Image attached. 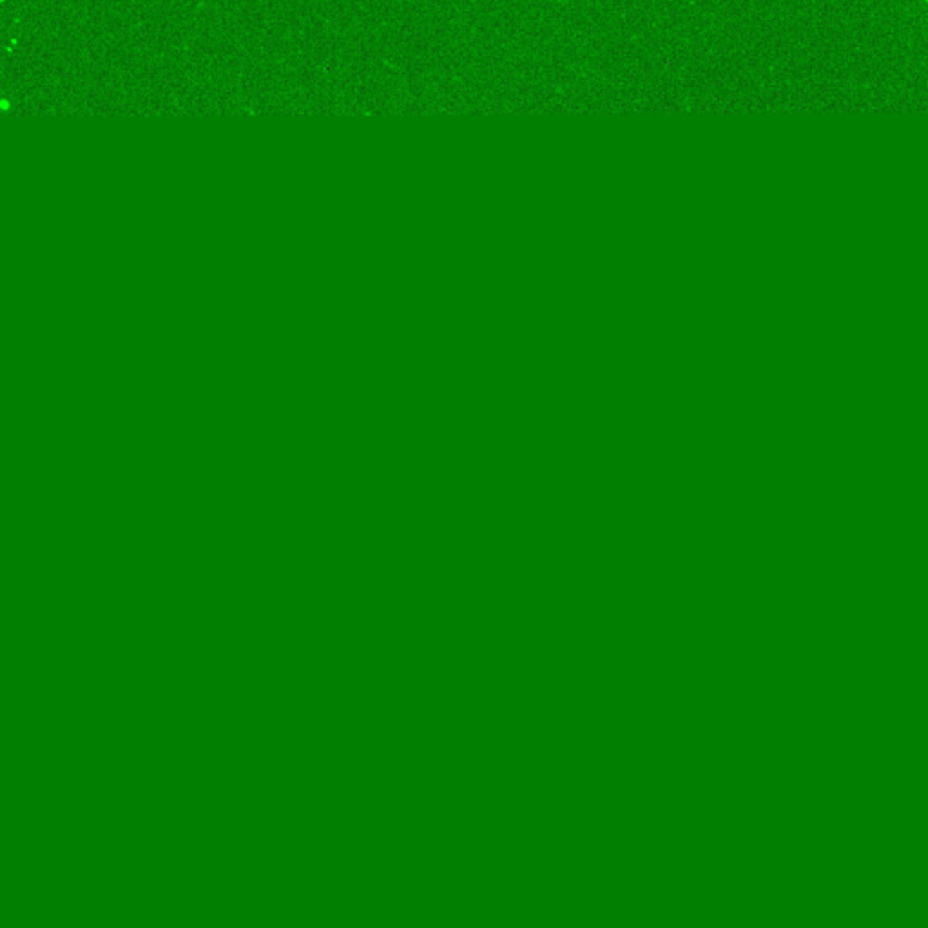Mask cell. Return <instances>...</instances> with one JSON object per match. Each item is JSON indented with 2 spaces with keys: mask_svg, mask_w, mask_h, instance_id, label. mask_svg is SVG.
Segmentation results:
<instances>
[{
  "mask_svg": "<svg viewBox=\"0 0 928 928\" xmlns=\"http://www.w3.org/2000/svg\"><path fill=\"white\" fill-rule=\"evenodd\" d=\"M924 2H927V4H928V0H924Z\"/></svg>",
  "mask_w": 928,
  "mask_h": 928,
  "instance_id": "1",
  "label": "cell"
}]
</instances>
